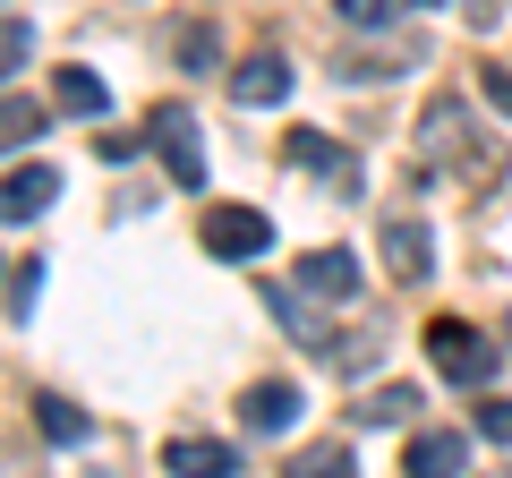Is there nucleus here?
Masks as SVG:
<instances>
[{"label":"nucleus","instance_id":"nucleus-5","mask_svg":"<svg viewBox=\"0 0 512 478\" xmlns=\"http://www.w3.org/2000/svg\"><path fill=\"white\" fill-rule=\"evenodd\" d=\"M291 282L308 299H325V308H350V299H359V257H350V248H308Z\"/></svg>","mask_w":512,"mask_h":478},{"label":"nucleus","instance_id":"nucleus-22","mask_svg":"<svg viewBox=\"0 0 512 478\" xmlns=\"http://www.w3.org/2000/svg\"><path fill=\"white\" fill-rule=\"evenodd\" d=\"M35 282H43V265L26 257L18 274H9V316H35Z\"/></svg>","mask_w":512,"mask_h":478},{"label":"nucleus","instance_id":"nucleus-10","mask_svg":"<svg viewBox=\"0 0 512 478\" xmlns=\"http://www.w3.org/2000/svg\"><path fill=\"white\" fill-rule=\"evenodd\" d=\"M52 197H60V171H52V163H26V171H9V180H0V222H35Z\"/></svg>","mask_w":512,"mask_h":478},{"label":"nucleus","instance_id":"nucleus-12","mask_svg":"<svg viewBox=\"0 0 512 478\" xmlns=\"http://www.w3.org/2000/svg\"><path fill=\"white\" fill-rule=\"evenodd\" d=\"M402 478H461V436L453 427H419L402 444Z\"/></svg>","mask_w":512,"mask_h":478},{"label":"nucleus","instance_id":"nucleus-9","mask_svg":"<svg viewBox=\"0 0 512 478\" xmlns=\"http://www.w3.org/2000/svg\"><path fill=\"white\" fill-rule=\"evenodd\" d=\"M163 461H171V478H231L239 470V444H222V436H171Z\"/></svg>","mask_w":512,"mask_h":478},{"label":"nucleus","instance_id":"nucleus-15","mask_svg":"<svg viewBox=\"0 0 512 478\" xmlns=\"http://www.w3.org/2000/svg\"><path fill=\"white\" fill-rule=\"evenodd\" d=\"M35 427H43V444H86V410L69 393H35Z\"/></svg>","mask_w":512,"mask_h":478},{"label":"nucleus","instance_id":"nucleus-1","mask_svg":"<svg viewBox=\"0 0 512 478\" xmlns=\"http://www.w3.org/2000/svg\"><path fill=\"white\" fill-rule=\"evenodd\" d=\"M427 350H436V376H444V385H470V393H487L495 368H504L495 342L478 325H461V316H436V325H427Z\"/></svg>","mask_w":512,"mask_h":478},{"label":"nucleus","instance_id":"nucleus-6","mask_svg":"<svg viewBox=\"0 0 512 478\" xmlns=\"http://www.w3.org/2000/svg\"><path fill=\"white\" fill-rule=\"evenodd\" d=\"M384 265H393V282H427L436 274V239H427L419 214H384Z\"/></svg>","mask_w":512,"mask_h":478},{"label":"nucleus","instance_id":"nucleus-14","mask_svg":"<svg viewBox=\"0 0 512 478\" xmlns=\"http://www.w3.org/2000/svg\"><path fill=\"white\" fill-rule=\"evenodd\" d=\"M282 478H359V453H350L342 436H325V444H299V453L282 461Z\"/></svg>","mask_w":512,"mask_h":478},{"label":"nucleus","instance_id":"nucleus-20","mask_svg":"<svg viewBox=\"0 0 512 478\" xmlns=\"http://www.w3.org/2000/svg\"><path fill=\"white\" fill-rule=\"evenodd\" d=\"M35 52V26L26 18H0V86H9V77H18V60Z\"/></svg>","mask_w":512,"mask_h":478},{"label":"nucleus","instance_id":"nucleus-24","mask_svg":"<svg viewBox=\"0 0 512 478\" xmlns=\"http://www.w3.org/2000/svg\"><path fill=\"white\" fill-rule=\"evenodd\" d=\"M478 94H487V103L512 120V69H504V60H495V69H478Z\"/></svg>","mask_w":512,"mask_h":478},{"label":"nucleus","instance_id":"nucleus-19","mask_svg":"<svg viewBox=\"0 0 512 478\" xmlns=\"http://www.w3.org/2000/svg\"><path fill=\"white\" fill-rule=\"evenodd\" d=\"M333 18H342L350 35H393V26H402V9H393V0H342Z\"/></svg>","mask_w":512,"mask_h":478},{"label":"nucleus","instance_id":"nucleus-16","mask_svg":"<svg viewBox=\"0 0 512 478\" xmlns=\"http://www.w3.org/2000/svg\"><path fill=\"white\" fill-rule=\"evenodd\" d=\"M60 111H77V120H94V111H111V86L94 69H60Z\"/></svg>","mask_w":512,"mask_h":478},{"label":"nucleus","instance_id":"nucleus-21","mask_svg":"<svg viewBox=\"0 0 512 478\" xmlns=\"http://www.w3.org/2000/svg\"><path fill=\"white\" fill-rule=\"evenodd\" d=\"M180 60H188V69H214V60H222V35L188 18V26H180Z\"/></svg>","mask_w":512,"mask_h":478},{"label":"nucleus","instance_id":"nucleus-11","mask_svg":"<svg viewBox=\"0 0 512 478\" xmlns=\"http://www.w3.org/2000/svg\"><path fill=\"white\" fill-rule=\"evenodd\" d=\"M282 154H291L299 171H316V180H333L342 197L359 188V163H350V154H333V137H316V129H291V137H282Z\"/></svg>","mask_w":512,"mask_h":478},{"label":"nucleus","instance_id":"nucleus-2","mask_svg":"<svg viewBox=\"0 0 512 478\" xmlns=\"http://www.w3.org/2000/svg\"><path fill=\"white\" fill-rule=\"evenodd\" d=\"M419 163L427 171H487V154H470V111H461V94H436V103H427Z\"/></svg>","mask_w":512,"mask_h":478},{"label":"nucleus","instance_id":"nucleus-13","mask_svg":"<svg viewBox=\"0 0 512 478\" xmlns=\"http://www.w3.org/2000/svg\"><path fill=\"white\" fill-rule=\"evenodd\" d=\"M239 419H248L256 436H282V427L299 419V385H291V376H274V385H248V402H239Z\"/></svg>","mask_w":512,"mask_h":478},{"label":"nucleus","instance_id":"nucleus-18","mask_svg":"<svg viewBox=\"0 0 512 478\" xmlns=\"http://www.w3.org/2000/svg\"><path fill=\"white\" fill-rule=\"evenodd\" d=\"M35 137H43V103L0 94V146H35Z\"/></svg>","mask_w":512,"mask_h":478},{"label":"nucleus","instance_id":"nucleus-4","mask_svg":"<svg viewBox=\"0 0 512 478\" xmlns=\"http://www.w3.org/2000/svg\"><path fill=\"white\" fill-rule=\"evenodd\" d=\"M205 248L214 257H265L274 248V214H256V205H205Z\"/></svg>","mask_w":512,"mask_h":478},{"label":"nucleus","instance_id":"nucleus-17","mask_svg":"<svg viewBox=\"0 0 512 478\" xmlns=\"http://www.w3.org/2000/svg\"><path fill=\"white\" fill-rule=\"evenodd\" d=\"M359 419H367V427L419 419V385H376V393H367V402H359Z\"/></svg>","mask_w":512,"mask_h":478},{"label":"nucleus","instance_id":"nucleus-7","mask_svg":"<svg viewBox=\"0 0 512 478\" xmlns=\"http://www.w3.org/2000/svg\"><path fill=\"white\" fill-rule=\"evenodd\" d=\"M291 94V60L265 43V52H248L239 60V77H231V103H248V111H265V103H282Z\"/></svg>","mask_w":512,"mask_h":478},{"label":"nucleus","instance_id":"nucleus-23","mask_svg":"<svg viewBox=\"0 0 512 478\" xmlns=\"http://www.w3.org/2000/svg\"><path fill=\"white\" fill-rule=\"evenodd\" d=\"M478 436L512 444V402H495V393H487V402H478Z\"/></svg>","mask_w":512,"mask_h":478},{"label":"nucleus","instance_id":"nucleus-3","mask_svg":"<svg viewBox=\"0 0 512 478\" xmlns=\"http://www.w3.org/2000/svg\"><path fill=\"white\" fill-rule=\"evenodd\" d=\"M146 137H154V154H163V171H171L180 188H205V146H197L188 103H154V111H146Z\"/></svg>","mask_w":512,"mask_h":478},{"label":"nucleus","instance_id":"nucleus-8","mask_svg":"<svg viewBox=\"0 0 512 478\" xmlns=\"http://www.w3.org/2000/svg\"><path fill=\"white\" fill-rule=\"evenodd\" d=\"M265 308H274V316H282V325H291L308 350H325V359H333V342H342V333H333L325 316H316V299L299 291V282H265Z\"/></svg>","mask_w":512,"mask_h":478}]
</instances>
